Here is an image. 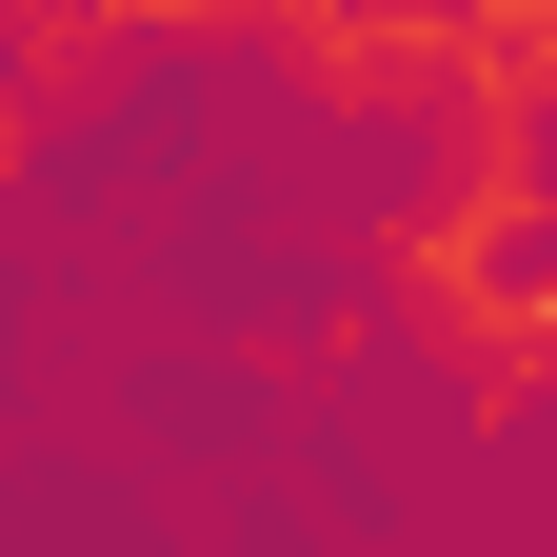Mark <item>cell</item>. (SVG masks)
I'll list each match as a JSON object with an SVG mask.
<instances>
[{
  "instance_id": "4",
  "label": "cell",
  "mask_w": 557,
  "mask_h": 557,
  "mask_svg": "<svg viewBox=\"0 0 557 557\" xmlns=\"http://www.w3.org/2000/svg\"><path fill=\"white\" fill-rule=\"evenodd\" d=\"M438 359H458V398H478V418H557V239H537L498 299L438 338Z\"/></svg>"
},
{
  "instance_id": "1",
  "label": "cell",
  "mask_w": 557,
  "mask_h": 557,
  "mask_svg": "<svg viewBox=\"0 0 557 557\" xmlns=\"http://www.w3.org/2000/svg\"><path fill=\"white\" fill-rule=\"evenodd\" d=\"M537 239H557V139H518V120H438V180L379 199V239H359V259H379V299H398L418 338H458Z\"/></svg>"
},
{
  "instance_id": "2",
  "label": "cell",
  "mask_w": 557,
  "mask_h": 557,
  "mask_svg": "<svg viewBox=\"0 0 557 557\" xmlns=\"http://www.w3.org/2000/svg\"><path fill=\"white\" fill-rule=\"evenodd\" d=\"M259 40L319 120H438V0H259Z\"/></svg>"
},
{
  "instance_id": "3",
  "label": "cell",
  "mask_w": 557,
  "mask_h": 557,
  "mask_svg": "<svg viewBox=\"0 0 557 557\" xmlns=\"http://www.w3.org/2000/svg\"><path fill=\"white\" fill-rule=\"evenodd\" d=\"M438 120L557 139V0H438Z\"/></svg>"
}]
</instances>
